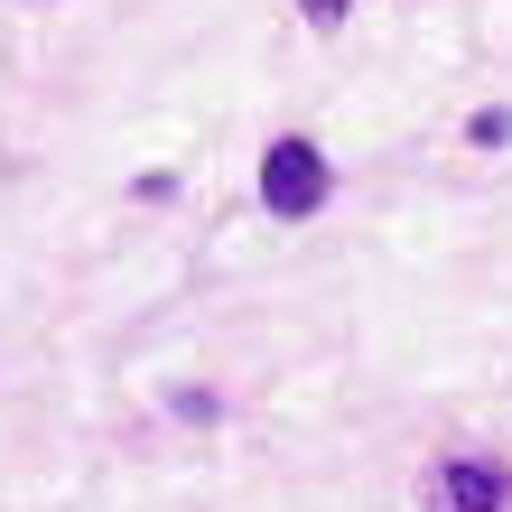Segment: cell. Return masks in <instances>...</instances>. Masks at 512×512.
Masks as SVG:
<instances>
[{
	"mask_svg": "<svg viewBox=\"0 0 512 512\" xmlns=\"http://www.w3.org/2000/svg\"><path fill=\"white\" fill-rule=\"evenodd\" d=\"M326 196H336V168H326V149H317V140H298V131H289V140H270V149H261V205H270L280 224H308Z\"/></svg>",
	"mask_w": 512,
	"mask_h": 512,
	"instance_id": "obj_1",
	"label": "cell"
},
{
	"mask_svg": "<svg viewBox=\"0 0 512 512\" xmlns=\"http://www.w3.org/2000/svg\"><path fill=\"white\" fill-rule=\"evenodd\" d=\"M429 494H438V512H503L512 503V475L494 457H447Z\"/></svg>",
	"mask_w": 512,
	"mask_h": 512,
	"instance_id": "obj_2",
	"label": "cell"
},
{
	"mask_svg": "<svg viewBox=\"0 0 512 512\" xmlns=\"http://www.w3.org/2000/svg\"><path fill=\"white\" fill-rule=\"evenodd\" d=\"M298 10H308V19H317V28H336V19H345V10H354V0H298Z\"/></svg>",
	"mask_w": 512,
	"mask_h": 512,
	"instance_id": "obj_3",
	"label": "cell"
}]
</instances>
